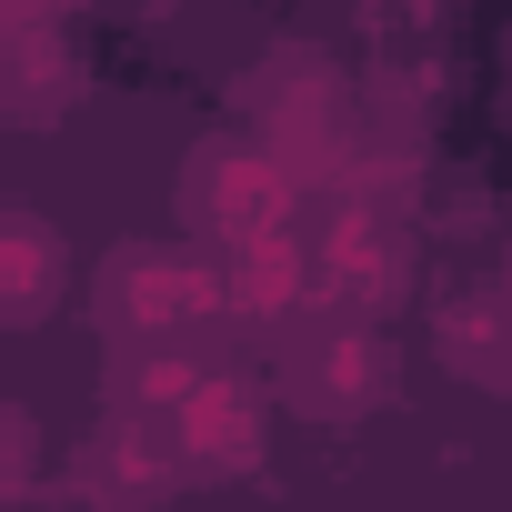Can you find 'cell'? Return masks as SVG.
I'll list each match as a JSON object with an SVG mask.
<instances>
[{
	"label": "cell",
	"mask_w": 512,
	"mask_h": 512,
	"mask_svg": "<svg viewBox=\"0 0 512 512\" xmlns=\"http://www.w3.org/2000/svg\"><path fill=\"white\" fill-rule=\"evenodd\" d=\"M292 211V161L272 141H201L181 161V221L211 241H272Z\"/></svg>",
	"instance_id": "cell-1"
},
{
	"label": "cell",
	"mask_w": 512,
	"mask_h": 512,
	"mask_svg": "<svg viewBox=\"0 0 512 512\" xmlns=\"http://www.w3.org/2000/svg\"><path fill=\"white\" fill-rule=\"evenodd\" d=\"M91 312H101V332L111 342H171V332H191L201 312H211V272L191 262V251H161V241H121L111 262H101V282H91Z\"/></svg>",
	"instance_id": "cell-2"
},
{
	"label": "cell",
	"mask_w": 512,
	"mask_h": 512,
	"mask_svg": "<svg viewBox=\"0 0 512 512\" xmlns=\"http://www.w3.org/2000/svg\"><path fill=\"white\" fill-rule=\"evenodd\" d=\"M382 382H392V352H382V332H362V322H332V332H322V342H302V362H292V402H302V412H322V422L372 412V402H382Z\"/></svg>",
	"instance_id": "cell-3"
},
{
	"label": "cell",
	"mask_w": 512,
	"mask_h": 512,
	"mask_svg": "<svg viewBox=\"0 0 512 512\" xmlns=\"http://www.w3.org/2000/svg\"><path fill=\"white\" fill-rule=\"evenodd\" d=\"M51 292H61V231L41 211H11V322H51Z\"/></svg>",
	"instance_id": "cell-4"
}]
</instances>
